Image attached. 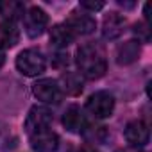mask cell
<instances>
[{
	"label": "cell",
	"mask_w": 152,
	"mask_h": 152,
	"mask_svg": "<svg viewBox=\"0 0 152 152\" xmlns=\"http://www.w3.org/2000/svg\"><path fill=\"white\" fill-rule=\"evenodd\" d=\"M32 91L38 97V100H41L45 104H57L63 99V91L59 88V83L54 79H39L32 86Z\"/></svg>",
	"instance_id": "obj_4"
},
{
	"label": "cell",
	"mask_w": 152,
	"mask_h": 152,
	"mask_svg": "<svg viewBox=\"0 0 152 152\" xmlns=\"http://www.w3.org/2000/svg\"><path fill=\"white\" fill-rule=\"evenodd\" d=\"M83 134L86 136V140L88 141H91V143H102V141H106V138H107V129L106 127H102V125H88L84 131H83Z\"/></svg>",
	"instance_id": "obj_17"
},
{
	"label": "cell",
	"mask_w": 152,
	"mask_h": 152,
	"mask_svg": "<svg viewBox=\"0 0 152 152\" xmlns=\"http://www.w3.org/2000/svg\"><path fill=\"white\" fill-rule=\"evenodd\" d=\"M124 136H125V140L131 147H143V145L148 143L150 131H148V125L143 120H132L125 125Z\"/></svg>",
	"instance_id": "obj_8"
},
{
	"label": "cell",
	"mask_w": 152,
	"mask_h": 152,
	"mask_svg": "<svg viewBox=\"0 0 152 152\" xmlns=\"http://www.w3.org/2000/svg\"><path fill=\"white\" fill-rule=\"evenodd\" d=\"M79 152H99V150H97L95 147H90V145H84V147H83V148H81Z\"/></svg>",
	"instance_id": "obj_19"
},
{
	"label": "cell",
	"mask_w": 152,
	"mask_h": 152,
	"mask_svg": "<svg viewBox=\"0 0 152 152\" xmlns=\"http://www.w3.org/2000/svg\"><path fill=\"white\" fill-rule=\"evenodd\" d=\"M86 109L95 118H107L115 109V97L109 91H97L86 100Z\"/></svg>",
	"instance_id": "obj_3"
},
{
	"label": "cell",
	"mask_w": 152,
	"mask_h": 152,
	"mask_svg": "<svg viewBox=\"0 0 152 152\" xmlns=\"http://www.w3.org/2000/svg\"><path fill=\"white\" fill-rule=\"evenodd\" d=\"M47 23H48V15H47L41 7H38V6L31 7V9L23 15V27H25V32H27L31 38L39 36V34L45 31Z\"/></svg>",
	"instance_id": "obj_5"
},
{
	"label": "cell",
	"mask_w": 152,
	"mask_h": 152,
	"mask_svg": "<svg viewBox=\"0 0 152 152\" xmlns=\"http://www.w3.org/2000/svg\"><path fill=\"white\" fill-rule=\"evenodd\" d=\"M61 91L68 95H79L83 91V79L75 72H66L61 75Z\"/></svg>",
	"instance_id": "obj_14"
},
{
	"label": "cell",
	"mask_w": 152,
	"mask_h": 152,
	"mask_svg": "<svg viewBox=\"0 0 152 152\" xmlns=\"http://www.w3.org/2000/svg\"><path fill=\"white\" fill-rule=\"evenodd\" d=\"M75 39V36L70 32V29L64 25V23H59V25H54L52 31H50V43L59 47V48H64L68 47L72 41Z\"/></svg>",
	"instance_id": "obj_15"
},
{
	"label": "cell",
	"mask_w": 152,
	"mask_h": 152,
	"mask_svg": "<svg viewBox=\"0 0 152 152\" xmlns=\"http://www.w3.org/2000/svg\"><path fill=\"white\" fill-rule=\"evenodd\" d=\"M0 15L4 16V22L15 23L16 20L23 18L25 7L22 2H16V0H4V2H0Z\"/></svg>",
	"instance_id": "obj_13"
},
{
	"label": "cell",
	"mask_w": 152,
	"mask_h": 152,
	"mask_svg": "<svg viewBox=\"0 0 152 152\" xmlns=\"http://www.w3.org/2000/svg\"><path fill=\"white\" fill-rule=\"evenodd\" d=\"M4 61H6V54H4V50H2V48H0V68H2Z\"/></svg>",
	"instance_id": "obj_20"
},
{
	"label": "cell",
	"mask_w": 152,
	"mask_h": 152,
	"mask_svg": "<svg viewBox=\"0 0 152 152\" xmlns=\"http://www.w3.org/2000/svg\"><path fill=\"white\" fill-rule=\"evenodd\" d=\"M63 125L70 131V132H83L86 127H88V122H86V116L84 113L81 111L79 106H70L64 115H63Z\"/></svg>",
	"instance_id": "obj_10"
},
{
	"label": "cell",
	"mask_w": 152,
	"mask_h": 152,
	"mask_svg": "<svg viewBox=\"0 0 152 152\" xmlns=\"http://www.w3.org/2000/svg\"><path fill=\"white\" fill-rule=\"evenodd\" d=\"M31 136V145L36 152H54L59 145V138L56 132H52L50 129L29 134Z\"/></svg>",
	"instance_id": "obj_9"
},
{
	"label": "cell",
	"mask_w": 152,
	"mask_h": 152,
	"mask_svg": "<svg viewBox=\"0 0 152 152\" xmlns=\"http://www.w3.org/2000/svg\"><path fill=\"white\" fill-rule=\"evenodd\" d=\"M81 7L90 9V11H100L104 7V2H81Z\"/></svg>",
	"instance_id": "obj_18"
},
{
	"label": "cell",
	"mask_w": 152,
	"mask_h": 152,
	"mask_svg": "<svg viewBox=\"0 0 152 152\" xmlns=\"http://www.w3.org/2000/svg\"><path fill=\"white\" fill-rule=\"evenodd\" d=\"M50 124H52L50 109H47L43 106H34L29 111V116L25 120V129H27L29 134H34V132H39V131L50 129Z\"/></svg>",
	"instance_id": "obj_6"
},
{
	"label": "cell",
	"mask_w": 152,
	"mask_h": 152,
	"mask_svg": "<svg viewBox=\"0 0 152 152\" xmlns=\"http://www.w3.org/2000/svg\"><path fill=\"white\" fill-rule=\"evenodd\" d=\"M64 25L70 29V32L73 36H83V34H90L95 31L97 27V22L93 16L86 15V13H79V11H72L68 20L64 22Z\"/></svg>",
	"instance_id": "obj_7"
},
{
	"label": "cell",
	"mask_w": 152,
	"mask_h": 152,
	"mask_svg": "<svg viewBox=\"0 0 152 152\" xmlns=\"http://www.w3.org/2000/svg\"><path fill=\"white\" fill-rule=\"evenodd\" d=\"M20 41V31L16 29L15 23L11 22H2L0 23V48H13Z\"/></svg>",
	"instance_id": "obj_12"
},
{
	"label": "cell",
	"mask_w": 152,
	"mask_h": 152,
	"mask_svg": "<svg viewBox=\"0 0 152 152\" xmlns=\"http://www.w3.org/2000/svg\"><path fill=\"white\" fill-rule=\"evenodd\" d=\"M16 68L20 70V73L27 75V77H36V75L43 73L47 68V61L43 57V54L39 50L34 48H27L23 52L18 54L16 57Z\"/></svg>",
	"instance_id": "obj_2"
},
{
	"label": "cell",
	"mask_w": 152,
	"mask_h": 152,
	"mask_svg": "<svg viewBox=\"0 0 152 152\" xmlns=\"http://www.w3.org/2000/svg\"><path fill=\"white\" fill-rule=\"evenodd\" d=\"M77 68H79V75L86 79H100L107 70V61H106V54L104 50L95 45V43H88L83 45L77 50Z\"/></svg>",
	"instance_id": "obj_1"
},
{
	"label": "cell",
	"mask_w": 152,
	"mask_h": 152,
	"mask_svg": "<svg viewBox=\"0 0 152 152\" xmlns=\"http://www.w3.org/2000/svg\"><path fill=\"white\" fill-rule=\"evenodd\" d=\"M124 27H125V18L120 13H109L102 22V34L106 39H116L118 36H122Z\"/></svg>",
	"instance_id": "obj_11"
},
{
	"label": "cell",
	"mask_w": 152,
	"mask_h": 152,
	"mask_svg": "<svg viewBox=\"0 0 152 152\" xmlns=\"http://www.w3.org/2000/svg\"><path fill=\"white\" fill-rule=\"evenodd\" d=\"M116 56H118V63L120 64H129V63L136 61V57L140 56V43L138 41H127V43H124L118 48Z\"/></svg>",
	"instance_id": "obj_16"
}]
</instances>
